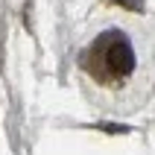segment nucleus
Here are the masks:
<instances>
[{"mask_svg": "<svg viewBox=\"0 0 155 155\" xmlns=\"http://www.w3.org/2000/svg\"><path fill=\"white\" fill-rule=\"evenodd\" d=\"M108 47H105V64L111 70V76L123 79L135 70V53H132V44L126 38H120V32H108Z\"/></svg>", "mask_w": 155, "mask_h": 155, "instance_id": "1", "label": "nucleus"}, {"mask_svg": "<svg viewBox=\"0 0 155 155\" xmlns=\"http://www.w3.org/2000/svg\"><path fill=\"white\" fill-rule=\"evenodd\" d=\"M117 6H126V9H132V12H140L143 9V0H114Z\"/></svg>", "mask_w": 155, "mask_h": 155, "instance_id": "2", "label": "nucleus"}]
</instances>
